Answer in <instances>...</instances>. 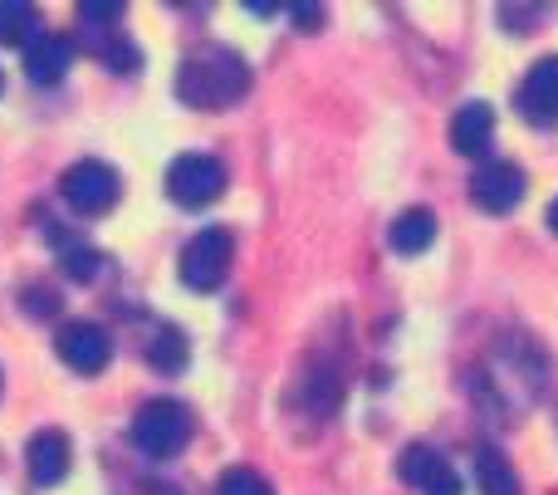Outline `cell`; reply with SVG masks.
Here are the masks:
<instances>
[{
    "label": "cell",
    "mask_w": 558,
    "mask_h": 495,
    "mask_svg": "<svg viewBox=\"0 0 558 495\" xmlns=\"http://www.w3.org/2000/svg\"><path fill=\"white\" fill-rule=\"evenodd\" d=\"M245 88H251V69H245V59L235 49L221 45L192 55L182 64V74H177V94L192 108H226L235 98H245Z\"/></svg>",
    "instance_id": "cell-1"
},
{
    "label": "cell",
    "mask_w": 558,
    "mask_h": 495,
    "mask_svg": "<svg viewBox=\"0 0 558 495\" xmlns=\"http://www.w3.org/2000/svg\"><path fill=\"white\" fill-rule=\"evenodd\" d=\"M192 442V412L177 398H153L137 408L133 418V447L147 451V457H177V451Z\"/></svg>",
    "instance_id": "cell-2"
},
{
    "label": "cell",
    "mask_w": 558,
    "mask_h": 495,
    "mask_svg": "<svg viewBox=\"0 0 558 495\" xmlns=\"http://www.w3.org/2000/svg\"><path fill=\"white\" fill-rule=\"evenodd\" d=\"M59 196H64L78 216H104V212H113L118 206L123 182H118V172L108 162L84 157V162H74L64 177H59Z\"/></svg>",
    "instance_id": "cell-3"
},
{
    "label": "cell",
    "mask_w": 558,
    "mask_h": 495,
    "mask_svg": "<svg viewBox=\"0 0 558 495\" xmlns=\"http://www.w3.org/2000/svg\"><path fill=\"white\" fill-rule=\"evenodd\" d=\"M235 261V236L226 231V226H211V231L192 236L182 251V285L196 294H211L216 285L226 280V270H231Z\"/></svg>",
    "instance_id": "cell-4"
},
{
    "label": "cell",
    "mask_w": 558,
    "mask_h": 495,
    "mask_svg": "<svg viewBox=\"0 0 558 495\" xmlns=\"http://www.w3.org/2000/svg\"><path fill=\"white\" fill-rule=\"evenodd\" d=\"M167 192H172L177 206H211L216 196L226 192V167L206 153H186L167 167Z\"/></svg>",
    "instance_id": "cell-5"
},
{
    "label": "cell",
    "mask_w": 558,
    "mask_h": 495,
    "mask_svg": "<svg viewBox=\"0 0 558 495\" xmlns=\"http://www.w3.org/2000/svg\"><path fill=\"white\" fill-rule=\"evenodd\" d=\"M54 349H59V359L69 363L74 373H104L108 369V359H113V343H108V329H98L94 319H78V324H64L59 329V339H54Z\"/></svg>",
    "instance_id": "cell-6"
},
{
    "label": "cell",
    "mask_w": 558,
    "mask_h": 495,
    "mask_svg": "<svg viewBox=\"0 0 558 495\" xmlns=\"http://www.w3.org/2000/svg\"><path fill=\"white\" fill-rule=\"evenodd\" d=\"M471 202L490 216H505L524 202V172L514 162H485L471 177Z\"/></svg>",
    "instance_id": "cell-7"
},
{
    "label": "cell",
    "mask_w": 558,
    "mask_h": 495,
    "mask_svg": "<svg viewBox=\"0 0 558 495\" xmlns=\"http://www.w3.org/2000/svg\"><path fill=\"white\" fill-rule=\"evenodd\" d=\"M397 476L422 495H461V476H456L451 461L432 447H407L402 457H397Z\"/></svg>",
    "instance_id": "cell-8"
},
{
    "label": "cell",
    "mask_w": 558,
    "mask_h": 495,
    "mask_svg": "<svg viewBox=\"0 0 558 495\" xmlns=\"http://www.w3.org/2000/svg\"><path fill=\"white\" fill-rule=\"evenodd\" d=\"M514 108H520V118L534 128L558 123V59H544V64L530 69V79H524L520 94H514Z\"/></svg>",
    "instance_id": "cell-9"
},
{
    "label": "cell",
    "mask_w": 558,
    "mask_h": 495,
    "mask_svg": "<svg viewBox=\"0 0 558 495\" xmlns=\"http://www.w3.org/2000/svg\"><path fill=\"white\" fill-rule=\"evenodd\" d=\"M69 461H74V451H69V437L54 427L35 432L25 447V467H29V481L35 486H59V481L69 476Z\"/></svg>",
    "instance_id": "cell-10"
},
{
    "label": "cell",
    "mask_w": 558,
    "mask_h": 495,
    "mask_svg": "<svg viewBox=\"0 0 558 495\" xmlns=\"http://www.w3.org/2000/svg\"><path fill=\"white\" fill-rule=\"evenodd\" d=\"M490 133H495V108L490 104L471 98V104L456 108V118H451V147L461 157H481L485 147H490Z\"/></svg>",
    "instance_id": "cell-11"
},
{
    "label": "cell",
    "mask_w": 558,
    "mask_h": 495,
    "mask_svg": "<svg viewBox=\"0 0 558 495\" xmlns=\"http://www.w3.org/2000/svg\"><path fill=\"white\" fill-rule=\"evenodd\" d=\"M69 64H74V39H64V35H39L25 49V74L35 84H59L69 74Z\"/></svg>",
    "instance_id": "cell-12"
},
{
    "label": "cell",
    "mask_w": 558,
    "mask_h": 495,
    "mask_svg": "<svg viewBox=\"0 0 558 495\" xmlns=\"http://www.w3.org/2000/svg\"><path fill=\"white\" fill-rule=\"evenodd\" d=\"M39 29H45V20L29 0H0V45L29 49L39 39Z\"/></svg>",
    "instance_id": "cell-13"
},
{
    "label": "cell",
    "mask_w": 558,
    "mask_h": 495,
    "mask_svg": "<svg viewBox=\"0 0 558 495\" xmlns=\"http://www.w3.org/2000/svg\"><path fill=\"white\" fill-rule=\"evenodd\" d=\"M432 241H436V216L426 212V206H412V212H402L392 221V251L422 255Z\"/></svg>",
    "instance_id": "cell-14"
},
{
    "label": "cell",
    "mask_w": 558,
    "mask_h": 495,
    "mask_svg": "<svg viewBox=\"0 0 558 495\" xmlns=\"http://www.w3.org/2000/svg\"><path fill=\"white\" fill-rule=\"evenodd\" d=\"M475 481H481V495H520V476L510 471V461L500 451H481L475 457Z\"/></svg>",
    "instance_id": "cell-15"
},
{
    "label": "cell",
    "mask_w": 558,
    "mask_h": 495,
    "mask_svg": "<svg viewBox=\"0 0 558 495\" xmlns=\"http://www.w3.org/2000/svg\"><path fill=\"white\" fill-rule=\"evenodd\" d=\"M147 359H153L157 373H182L186 369V334L182 329H162L153 339V349H147Z\"/></svg>",
    "instance_id": "cell-16"
},
{
    "label": "cell",
    "mask_w": 558,
    "mask_h": 495,
    "mask_svg": "<svg viewBox=\"0 0 558 495\" xmlns=\"http://www.w3.org/2000/svg\"><path fill=\"white\" fill-rule=\"evenodd\" d=\"M216 495H275V491H270V481H265L260 471L235 467V471H226V476H221V486H216Z\"/></svg>",
    "instance_id": "cell-17"
},
{
    "label": "cell",
    "mask_w": 558,
    "mask_h": 495,
    "mask_svg": "<svg viewBox=\"0 0 558 495\" xmlns=\"http://www.w3.org/2000/svg\"><path fill=\"white\" fill-rule=\"evenodd\" d=\"M64 270H69V280L88 285V280H98V275H104V255L84 251V245H69V251H64Z\"/></svg>",
    "instance_id": "cell-18"
},
{
    "label": "cell",
    "mask_w": 558,
    "mask_h": 495,
    "mask_svg": "<svg viewBox=\"0 0 558 495\" xmlns=\"http://www.w3.org/2000/svg\"><path fill=\"white\" fill-rule=\"evenodd\" d=\"M104 59H108V69H118V74H137V64H143L137 45H128V39H108Z\"/></svg>",
    "instance_id": "cell-19"
},
{
    "label": "cell",
    "mask_w": 558,
    "mask_h": 495,
    "mask_svg": "<svg viewBox=\"0 0 558 495\" xmlns=\"http://www.w3.org/2000/svg\"><path fill=\"white\" fill-rule=\"evenodd\" d=\"M78 15H84L88 25H118V20H123V5H118V0H84Z\"/></svg>",
    "instance_id": "cell-20"
},
{
    "label": "cell",
    "mask_w": 558,
    "mask_h": 495,
    "mask_svg": "<svg viewBox=\"0 0 558 495\" xmlns=\"http://www.w3.org/2000/svg\"><path fill=\"white\" fill-rule=\"evenodd\" d=\"M294 15H299V25H318V10L314 5H299Z\"/></svg>",
    "instance_id": "cell-21"
},
{
    "label": "cell",
    "mask_w": 558,
    "mask_h": 495,
    "mask_svg": "<svg viewBox=\"0 0 558 495\" xmlns=\"http://www.w3.org/2000/svg\"><path fill=\"white\" fill-rule=\"evenodd\" d=\"M549 226H554V236H558V196L549 202Z\"/></svg>",
    "instance_id": "cell-22"
},
{
    "label": "cell",
    "mask_w": 558,
    "mask_h": 495,
    "mask_svg": "<svg viewBox=\"0 0 558 495\" xmlns=\"http://www.w3.org/2000/svg\"><path fill=\"white\" fill-rule=\"evenodd\" d=\"M0 88H5V79H0Z\"/></svg>",
    "instance_id": "cell-23"
},
{
    "label": "cell",
    "mask_w": 558,
    "mask_h": 495,
    "mask_svg": "<svg viewBox=\"0 0 558 495\" xmlns=\"http://www.w3.org/2000/svg\"><path fill=\"white\" fill-rule=\"evenodd\" d=\"M0 383H5V378H0Z\"/></svg>",
    "instance_id": "cell-24"
}]
</instances>
